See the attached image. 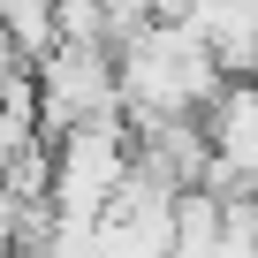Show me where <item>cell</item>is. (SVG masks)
Masks as SVG:
<instances>
[{
    "label": "cell",
    "instance_id": "2",
    "mask_svg": "<svg viewBox=\"0 0 258 258\" xmlns=\"http://www.w3.org/2000/svg\"><path fill=\"white\" fill-rule=\"evenodd\" d=\"M0 38L16 61H38L53 46V0H0Z\"/></svg>",
    "mask_w": 258,
    "mask_h": 258
},
{
    "label": "cell",
    "instance_id": "1",
    "mask_svg": "<svg viewBox=\"0 0 258 258\" xmlns=\"http://www.w3.org/2000/svg\"><path fill=\"white\" fill-rule=\"evenodd\" d=\"M182 23L220 76H258V0H190Z\"/></svg>",
    "mask_w": 258,
    "mask_h": 258
}]
</instances>
